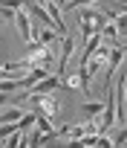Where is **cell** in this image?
Returning <instances> with one entry per match:
<instances>
[{
  "instance_id": "cell-1",
  "label": "cell",
  "mask_w": 127,
  "mask_h": 148,
  "mask_svg": "<svg viewBox=\"0 0 127 148\" xmlns=\"http://www.w3.org/2000/svg\"><path fill=\"white\" fill-rule=\"evenodd\" d=\"M29 99H32V105L38 108V113L55 116V113L61 110V105H58V99H55L52 93H29Z\"/></svg>"
},
{
  "instance_id": "cell-2",
  "label": "cell",
  "mask_w": 127,
  "mask_h": 148,
  "mask_svg": "<svg viewBox=\"0 0 127 148\" xmlns=\"http://www.w3.org/2000/svg\"><path fill=\"white\" fill-rule=\"evenodd\" d=\"M72 52H75V41H72V38H63V35H61V58H58V76H61L63 70H67V64H70Z\"/></svg>"
},
{
  "instance_id": "cell-3",
  "label": "cell",
  "mask_w": 127,
  "mask_h": 148,
  "mask_svg": "<svg viewBox=\"0 0 127 148\" xmlns=\"http://www.w3.org/2000/svg\"><path fill=\"white\" fill-rule=\"evenodd\" d=\"M15 23H18V29H20L23 41L29 44V41L35 38V32H32V21H29V12H26V9H18V12H15Z\"/></svg>"
},
{
  "instance_id": "cell-4",
  "label": "cell",
  "mask_w": 127,
  "mask_h": 148,
  "mask_svg": "<svg viewBox=\"0 0 127 148\" xmlns=\"http://www.w3.org/2000/svg\"><path fill=\"white\" fill-rule=\"evenodd\" d=\"M23 6H26V12H29L32 18H41L43 23H49V26H55V29H58V23H55V18H49V12H46V9H43L41 3H32V0H26ZM58 35H61V32H58Z\"/></svg>"
},
{
  "instance_id": "cell-5",
  "label": "cell",
  "mask_w": 127,
  "mask_h": 148,
  "mask_svg": "<svg viewBox=\"0 0 127 148\" xmlns=\"http://www.w3.org/2000/svg\"><path fill=\"white\" fill-rule=\"evenodd\" d=\"M55 87H61V76H49V73H46L41 82H35L32 93H52Z\"/></svg>"
},
{
  "instance_id": "cell-6",
  "label": "cell",
  "mask_w": 127,
  "mask_h": 148,
  "mask_svg": "<svg viewBox=\"0 0 127 148\" xmlns=\"http://www.w3.org/2000/svg\"><path fill=\"white\" fill-rule=\"evenodd\" d=\"M78 23H81V38L87 41V38L95 32V29H93V12H81V15H78Z\"/></svg>"
},
{
  "instance_id": "cell-7",
  "label": "cell",
  "mask_w": 127,
  "mask_h": 148,
  "mask_svg": "<svg viewBox=\"0 0 127 148\" xmlns=\"http://www.w3.org/2000/svg\"><path fill=\"white\" fill-rule=\"evenodd\" d=\"M61 84L67 87V90H78V73H61Z\"/></svg>"
},
{
  "instance_id": "cell-8",
  "label": "cell",
  "mask_w": 127,
  "mask_h": 148,
  "mask_svg": "<svg viewBox=\"0 0 127 148\" xmlns=\"http://www.w3.org/2000/svg\"><path fill=\"white\" fill-rule=\"evenodd\" d=\"M38 41H43V44H46V47L52 49V47H58V44H61V35H55L52 29H43V32L38 35Z\"/></svg>"
},
{
  "instance_id": "cell-9",
  "label": "cell",
  "mask_w": 127,
  "mask_h": 148,
  "mask_svg": "<svg viewBox=\"0 0 127 148\" xmlns=\"http://www.w3.org/2000/svg\"><path fill=\"white\" fill-rule=\"evenodd\" d=\"M20 116H23V110H20V108H9V110L0 113V125H6V122H18Z\"/></svg>"
},
{
  "instance_id": "cell-10",
  "label": "cell",
  "mask_w": 127,
  "mask_h": 148,
  "mask_svg": "<svg viewBox=\"0 0 127 148\" xmlns=\"http://www.w3.org/2000/svg\"><path fill=\"white\" fill-rule=\"evenodd\" d=\"M90 79H93V76L87 73V67H84V64H78V84H81V90H84V93H90Z\"/></svg>"
},
{
  "instance_id": "cell-11",
  "label": "cell",
  "mask_w": 127,
  "mask_h": 148,
  "mask_svg": "<svg viewBox=\"0 0 127 148\" xmlns=\"http://www.w3.org/2000/svg\"><path fill=\"white\" fill-rule=\"evenodd\" d=\"M23 3L26 0H0V12H18L23 9Z\"/></svg>"
},
{
  "instance_id": "cell-12",
  "label": "cell",
  "mask_w": 127,
  "mask_h": 148,
  "mask_svg": "<svg viewBox=\"0 0 127 148\" xmlns=\"http://www.w3.org/2000/svg\"><path fill=\"white\" fill-rule=\"evenodd\" d=\"M101 108H104L101 102H84V105H81V110H84L90 119H93V116H98V113H101Z\"/></svg>"
},
{
  "instance_id": "cell-13",
  "label": "cell",
  "mask_w": 127,
  "mask_h": 148,
  "mask_svg": "<svg viewBox=\"0 0 127 148\" xmlns=\"http://www.w3.org/2000/svg\"><path fill=\"white\" fill-rule=\"evenodd\" d=\"M93 3H95V0H67L63 6H67V9H84V6H93Z\"/></svg>"
},
{
  "instance_id": "cell-14",
  "label": "cell",
  "mask_w": 127,
  "mask_h": 148,
  "mask_svg": "<svg viewBox=\"0 0 127 148\" xmlns=\"http://www.w3.org/2000/svg\"><path fill=\"white\" fill-rule=\"evenodd\" d=\"M124 139H127L124 134H116V139H110V142H113V145H124Z\"/></svg>"
},
{
  "instance_id": "cell-15",
  "label": "cell",
  "mask_w": 127,
  "mask_h": 148,
  "mask_svg": "<svg viewBox=\"0 0 127 148\" xmlns=\"http://www.w3.org/2000/svg\"><path fill=\"white\" fill-rule=\"evenodd\" d=\"M3 105H6V93H3V90H0V108H3Z\"/></svg>"
},
{
  "instance_id": "cell-16",
  "label": "cell",
  "mask_w": 127,
  "mask_h": 148,
  "mask_svg": "<svg viewBox=\"0 0 127 148\" xmlns=\"http://www.w3.org/2000/svg\"><path fill=\"white\" fill-rule=\"evenodd\" d=\"M55 3H58V6H63V3H67V0H55Z\"/></svg>"
},
{
  "instance_id": "cell-17",
  "label": "cell",
  "mask_w": 127,
  "mask_h": 148,
  "mask_svg": "<svg viewBox=\"0 0 127 148\" xmlns=\"http://www.w3.org/2000/svg\"><path fill=\"white\" fill-rule=\"evenodd\" d=\"M35 3H41V6H43V3H46V0H35Z\"/></svg>"
}]
</instances>
